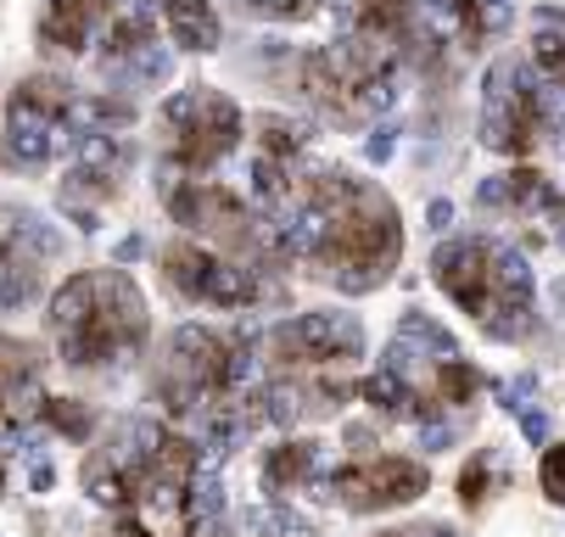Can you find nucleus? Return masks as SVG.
<instances>
[{
    "label": "nucleus",
    "instance_id": "f257e3e1",
    "mask_svg": "<svg viewBox=\"0 0 565 537\" xmlns=\"http://www.w3.org/2000/svg\"><path fill=\"white\" fill-rule=\"evenodd\" d=\"M286 202L302 218V253L308 264L337 280L342 291H375L403 253V224L386 191L364 185L359 174H297Z\"/></svg>",
    "mask_w": 565,
    "mask_h": 537
},
{
    "label": "nucleus",
    "instance_id": "f03ea898",
    "mask_svg": "<svg viewBox=\"0 0 565 537\" xmlns=\"http://www.w3.org/2000/svg\"><path fill=\"white\" fill-rule=\"evenodd\" d=\"M51 336L67 369H118L146 347V297L118 269H85L56 291Z\"/></svg>",
    "mask_w": 565,
    "mask_h": 537
},
{
    "label": "nucleus",
    "instance_id": "7ed1b4c3",
    "mask_svg": "<svg viewBox=\"0 0 565 537\" xmlns=\"http://www.w3.org/2000/svg\"><path fill=\"white\" fill-rule=\"evenodd\" d=\"M359 325L342 314H302L275 331L269 369H275V404L291 409H342L359 369Z\"/></svg>",
    "mask_w": 565,
    "mask_h": 537
},
{
    "label": "nucleus",
    "instance_id": "20e7f679",
    "mask_svg": "<svg viewBox=\"0 0 565 537\" xmlns=\"http://www.w3.org/2000/svg\"><path fill=\"white\" fill-rule=\"evenodd\" d=\"M247 387V347L224 331H202L185 325L169 353H163V380H157V398L169 404L174 420L202 415V420H224L241 404Z\"/></svg>",
    "mask_w": 565,
    "mask_h": 537
},
{
    "label": "nucleus",
    "instance_id": "39448f33",
    "mask_svg": "<svg viewBox=\"0 0 565 537\" xmlns=\"http://www.w3.org/2000/svg\"><path fill=\"white\" fill-rule=\"evenodd\" d=\"M431 275L454 297V309H465L481 331H493V336H515L532 314L526 269L493 241H448L437 253Z\"/></svg>",
    "mask_w": 565,
    "mask_h": 537
},
{
    "label": "nucleus",
    "instance_id": "423d86ee",
    "mask_svg": "<svg viewBox=\"0 0 565 537\" xmlns=\"http://www.w3.org/2000/svg\"><path fill=\"white\" fill-rule=\"evenodd\" d=\"M241 107L207 85L180 90L163 112H157V146H163V163L174 174H207L213 163H224L241 146Z\"/></svg>",
    "mask_w": 565,
    "mask_h": 537
},
{
    "label": "nucleus",
    "instance_id": "0eeeda50",
    "mask_svg": "<svg viewBox=\"0 0 565 537\" xmlns=\"http://www.w3.org/2000/svg\"><path fill=\"white\" fill-rule=\"evenodd\" d=\"M163 275L180 297L207 302V309H253V302L269 291V269L241 264V258H230V253H218L196 236L163 247Z\"/></svg>",
    "mask_w": 565,
    "mask_h": 537
},
{
    "label": "nucleus",
    "instance_id": "6e6552de",
    "mask_svg": "<svg viewBox=\"0 0 565 537\" xmlns=\"http://www.w3.org/2000/svg\"><path fill=\"white\" fill-rule=\"evenodd\" d=\"M73 107H78V101H73V90H67L62 79H45V73H40V79L18 85L0 158H7V163H23V169L45 163L51 151L62 146L67 123H73Z\"/></svg>",
    "mask_w": 565,
    "mask_h": 537
},
{
    "label": "nucleus",
    "instance_id": "1a4fd4ad",
    "mask_svg": "<svg viewBox=\"0 0 565 537\" xmlns=\"http://www.w3.org/2000/svg\"><path fill=\"white\" fill-rule=\"evenodd\" d=\"M426 493V465L403 453H353L331 476V498L348 509H397Z\"/></svg>",
    "mask_w": 565,
    "mask_h": 537
},
{
    "label": "nucleus",
    "instance_id": "9d476101",
    "mask_svg": "<svg viewBox=\"0 0 565 537\" xmlns=\"http://www.w3.org/2000/svg\"><path fill=\"white\" fill-rule=\"evenodd\" d=\"M118 12V0H45L40 12V45L45 51H85L90 34H102Z\"/></svg>",
    "mask_w": 565,
    "mask_h": 537
},
{
    "label": "nucleus",
    "instance_id": "9b49d317",
    "mask_svg": "<svg viewBox=\"0 0 565 537\" xmlns=\"http://www.w3.org/2000/svg\"><path fill=\"white\" fill-rule=\"evenodd\" d=\"M40 404L45 398H40V358H34V347L0 336V420H23Z\"/></svg>",
    "mask_w": 565,
    "mask_h": 537
},
{
    "label": "nucleus",
    "instance_id": "f8f14e48",
    "mask_svg": "<svg viewBox=\"0 0 565 537\" xmlns=\"http://www.w3.org/2000/svg\"><path fill=\"white\" fill-rule=\"evenodd\" d=\"M537 129H543V101H537V90H526V85L504 90L488 140L504 146V151H532V146H537Z\"/></svg>",
    "mask_w": 565,
    "mask_h": 537
},
{
    "label": "nucleus",
    "instance_id": "ddd939ff",
    "mask_svg": "<svg viewBox=\"0 0 565 537\" xmlns=\"http://www.w3.org/2000/svg\"><path fill=\"white\" fill-rule=\"evenodd\" d=\"M163 29L180 51H213L218 45L213 0H163Z\"/></svg>",
    "mask_w": 565,
    "mask_h": 537
},
{
    "label": "nucleus",
    "instance_id": "4468645a",
    "mask_svg": "<svg viewBox=\"0 0 565 537\" xmlns=\"http://www.w3.org/2000/svg\"><path fill=\"white\" fill-rule=\"evenodd\" d=\"M40 280V258L23 247V236L12 229V236H0V309H12V302H23Z\"/></svg>",
    "mask_w": 565,
    "mask_h": 537
},
{
    "label": "nucleus",
    "instance_id": "2eb2a0df",
    "mask_svg": "<svg viewBox=\"0 0 565 537\" xmlns=\"http://www.w3.org/2000/svg\"><path fill=\"white\" fill-rule=\"evenodd\" d=\"M313 459H319L313 442H286V448H275V453H269V465H264L269 493H291V487H302L308 471H313Z\"/></svg>",
    "mask_w": 565,
    "mask_h": 537
},
{
    "label": "nucleus",
    "instance_id": "dca6fc26",
    "mask_svg": "<svg viewBox=\"0 0 565 537\" xmlns=\"http://www.w3.org/2000/svg\"><path fill=\"white\" fill-rule=\"evenodd\" d=\"M532 51H537V67L548 73V79L565 85V23H559V29H543V34L532 40Z\"/></svg>",
    "mask_w": 565,
    "mask_h": 537
},
{
    "label": "nucleus",
    "instance_id": "f3484780",
    "mask_svg": "<svg viewBox=\"0 0 565 537\" xmlns=\"http://www.w3.org/2000/svg\"><path fill=\"white\" fill-rule=\"evenodd\" d=\"M543 493H548L554 504H565V442L543 453Z\"/></svg>",
    "mask_w": 565,
    "mask_h": 537
},
{
    "label": "nucleus",
    "instance_id": "a211bd4d",
    "mask_svg": "<svg viewBox=\"0 0 565 537\" xmlns=\"http://www.w3.org/2000/svg\"><path fill=\"white\" fill-rule=\"evenodd\" d=\"M381 537H454L448 526H403V531H381Z\"/></svg>",
    "mask_w": 565,
    "mask_h": 537
},
{
    "label": "nucleus",
    "instance_id": "6ab92c4d",
    "mask_svg": "<svg viewBox=\"0 0 565 537\" xmlns=\"http://www.w3.org/2000/svg\"><path fill=\"white\" fill-rule=\"evenodd\" d=\"M118 537H157V531H146V526H124Z\"/></svg>",
    "mask_w": 565,
    "mask_h": 537
},
{
    "label": "nucleus",
    "instance_id": "aec40b11",
    "mask_svg": "<svg viewBox=\"0 0 565 537\" xmlns=\"http://www.w3.org/2000/svg\"><path fill=\"white\" fill-rule=\"evenodd\" d=\"M0 493H7V459H0Z\"/></svg>",
    "mask_w": 565,
    "mask_h": 537
}]
</instances>
